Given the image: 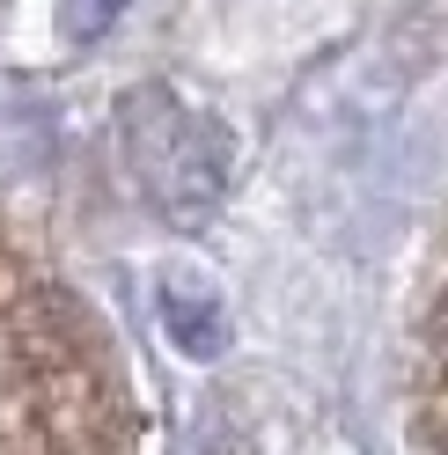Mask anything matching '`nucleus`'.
<instances>
[{
  "label": "nucleus",
  "instance_id": "2",
  "mask_svg": "<svg viewBox=\"0 0 448 455\" xmlns=\"http://www.w3.org/2000/svg\"><path fill=\"white\" fill-rule=\"evenodd\" d=\"M170 331H177V346L184 353H213L220 346V308L199 294V308L184 301V287H170Z\"/></svg>",
  "mask_w": 448,
  "mask_h": 455
},
{
  "label": "nucleus",
  "instance_id": "1",
  "mask_svg": "<svg viewBox=\"0 0 448 455\" xmlns=\"http://www.w3.org/2000/svg\"><path fill=\"white\" fill-rule=\"evenodd\" d=\"M148 110H155L162 125H140V118H132L140 177H148V191H155L177 220H199L213 198H220V140H213L206 125H191L184 110H170L162 96H148Z\"/></svg>",
  "mask_w": 448,
  "mask_h": 455
}]
</instances>
